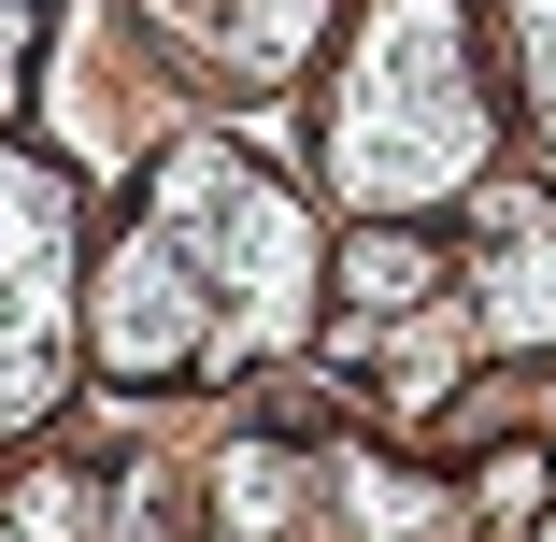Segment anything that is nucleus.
Segmentation results:
<instances>
[{"label": "nucleus", "instance_id": "f257e3e1", "mask_svg": "<svg viewBox=\"0 0 556 542\" xmlns=\"http://www.w3.org/2000/svg\"><path fill=\"white\" fill-rule=\"evenodd\" d=\"M500 157V100L471 58L457 0H371V29L328 72V186L357 214H414V200H457Z\"/></svg>", "mask_w": 556, "mask_h": 542}, {"label": "nucleus", "instance_id": "f03ea898", "mask_svg": "<svg viewBox=\"0 0 556 542\" xmlns=\"http://www.w3.org/2000/svg\"><path fill=\"white\" fill-rule=\"evenodd\" d=\"M143 214L186 243V272L214 286V314H229V357L257 343V357H286L300 329H314V229H300V200L243 157V143H172L157 157V186H143Z\"/></svg>", "mask_w": 556, "mask_h": 542}, {"label": "nucleus", "instance_id": "7ed1b4c3", "mask_svg": "<svg viewBox=\"0 0 556 542\" xmlns=\"http://www.w3.org/2000/svg\"><path fill=\"white\" fill-rule=\"evenodd\" d=\"M86 357L115 386H186V371L229 357V314H214V286L186 272V243L157 229V214L100 243V272H86Z\"/></svg>", "mask_w": 556, "mask_h": 542}, {"label": "nucleus", "instance_id": "20e7f679", "mask_svg": "<svg viewBox=\"0 0 556 542\" xmlns=\"http://www.w3.org/2000/svg\"><path fill=\"white\" fill-rule=\"evenodd\" d=\"M471 329L500 357H556V200L542 186H485L471 214Z\"/></svg>", "mask_w": 556, "mask_h": 542}, {"label": "nucleus", "instance_id": "39448f33", "mask_svg": "<svg viewBox=\"0 0 556 542\" xmlns=\"http://www.w3.org/2000/svg\"><path fill=\"white\" fill-rule=\"evenodd\" d=\"M328 286H343L357 314H414V300H442V257H428L414 229H386V214H371V229L328 257Z\"/></svg>", "mask_w": 556, "mask_h": 542}, {"label": "nucleus", "instance_id": "423d86ee", "mask_svg": "<svg viewBox=\"0 0 556 542\" xmlns=\"http://www.w3.org/2000/svg\"><path fill=\"white\" fill-rule=\"evenodd\" d=\"M72 528H86V486H72V471H43L15 514H0V542H72Z\"/></svg>", "mask_w": 556, "mask_h": 542}, {"label": "nucleus", "instance_id": "0eeeda50", "mask_svg": "<svg viewBox=\"0 0 556 542\" xmlns=\"http://www.w3.org/2000/svg\"><path fill=\"white\" fill-rule=\"evenodd\" d=\"M514 43H528V86H542V115H556V0H514Z\"/></svg>", "mask_w": 556, "mask_h": 542}, {"label": "nucleus", "instance_id": "6e6552de", "mask_svg": "<svg viewBox=\"0 0 556 542\" xmlns=\"http://www.w3.org/2000/svg\"><path fill=\"white\" fill-rule=\"evenodd\" d=\"M115 542H157V528H143V514H129V528H115Z\"/></svg>", "mask_w": 556, "mask_h": 542}]
</instances>
